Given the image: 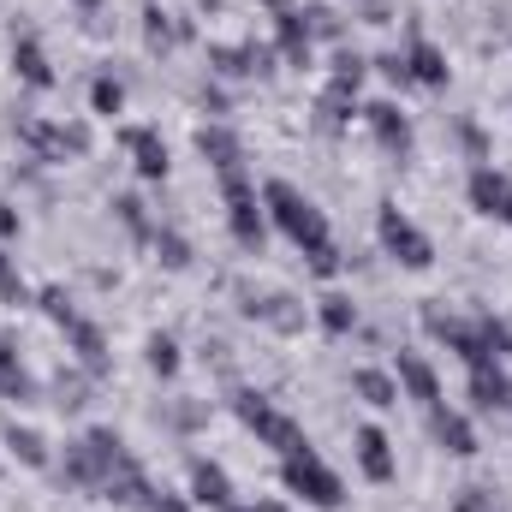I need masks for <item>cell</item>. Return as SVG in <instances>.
Returning <instances> with one entry per match:
<instances>
[{"label": "cell", "instance_id": "1", "mask_svg": "<svg viewBox=\"0 0 512 512\" xmlns=\"http://www.w3.org/2000/svg\"><path fill=\"white\" fill-rule=\"evenodd\" d=\"M262 209H268V221L298 245V251L310 256V251H322V245H334L328 239V215L298 191V185H286V179H268L262 185Z\"/></svg>", "mask_w": 512, "mask_h": 512}, {"label": "cell", "instance_id": "2", "mask_svg": "<svg viewBox=\"0 0 512 512\" xmlns=\"http://www.w3.org/2000/svg\"><path fill=\"white\" fill-rule=\"evenodd\" d=\"M280 483H286L304 507H322V512H334L340 501H346V483L328 471V459H322L316 447H304V453L280 459Z\"/></svg>", "mask_w": 512, "mask_h": 512}, {"label": "cell", "instance_id": "3", "mask_svg": "<svg viewBox=\"0 0 512 512\" xmlns=\"http://www.w3.org/2000/svg\"><path fill=\"white\" fill-rule=\"evenodd\" d=\"M233 411H239V423H245V429H256V441H262V447H274L280 459H292V453H304V447H310V435H304L286 411H274L262 393H251V387H245V393H233Z\"/></svg>", "mask_w": 512, "mask_h": 512}, {"label": "cell", "instance_id": "4", "mask_svg": "<svg viewBox=\"0 0 512 512\" xmlns=\"http://www.w3.org/2000/svg\"><path fill=\"white\" fill-rule=\"evenodd\" d=\"M221 203H227V227H233V239L245 245V251H262V197H256V185H251V173L239 167V173H221Z\"/></svg>", "mask_w": 512, "mask_h": 512}, {"label": "cell", "instance_id": "5", "mask_svg": "<svg viewBox=\"0 0 512 512\" xmlns=\"http://www.w3.org/2000/svg\"><path fill=\"white\" fill-rule=\"evenodd\" d=\"M376 239H382V251L393 256V262H405V268H429V262H435L429 233H423L417 221H405L393 203H382V215H376Z\"/></svg>", "mask_w": 512, "mask_h": 512}, {"label": "cell", "instance_id": "6", "mask_svg": "<svg viewBox=\"0 0 512 512\" xmlns=\"http://www.w3.org/2000/svg\"><path fill=\"white\" fill-rule=\"evenodd\" d=\"M423 328H429L441 346H453V352H459L471 370H483V364H501V358L489 352V340H483V328H477V322H459V316H447V310H435V304H429V310H423Z\"/></svg>", "mask_w": 512, "mask_h": 512}, {"label": "cell", "instance_id": "7", "mask_svg": "<svg viewBox=\"0 0 512 512\" xmlns=\"http://www.w3.org/2000/svg\"><path fill=\"white\" fill-rule=\"evenodd\" d=\"M268 12H274V48H280V60L286 66H310V24H304V6H292V0H268Z\"/></svg>", "mask_w": 512, "mask_h": 512}, {"label": "cell", "instance_id": "8", "mask_svg": "<svg viewBox=\"0 0 512 512\" xmlns=\"http://www.w3.org/2000/svg\"><path fill=\"white\" fill-rule=\"evenodd\" d=\"M251 322H268L274 334H304V322H310V310L292 298V292H268V298H256V292H245V304H239Z\"/></svg>", "mask_w": 512, "mask_h": 512}, {"label": "cell", "instance_id": "9", "mask_svg": "<svg viewBox=\"0 0 512 512\" xmlns=\"http://www.w3.org/2000/svg\"><path fill=\"white\" fill-rule=\"evenodd\" d=\"M120 143H126L137 179H167V137H161L155 126H126L120 131Z\"/></svg>", "mask_w": 512, "mask_h": 512}, {"label": "cell", "instance_id": "10", "mask_svg": "<svg viewBox=\"0 0 512 512\" xmlns=\"http://www.w3.org/2000/svg\"><path fill=\"white\" fill-rule=\"evenodd\" d=\"M393 370H399L393 382H399L405 399H417L423 411H429V405H441V376H435V364H429L423 352H399V364H393Z\"/></svg>", "mask_w": 512, "mask_h": 512}, {"label": "cell", "instance_id": "11", "mask_svg": "<svg viewBox=\"0 0 512 512\" xmlns=\"http://www.w3.org/2000/svg\"><path fill=\"white\" fill-rule=\"evenodd\" d=\"M471 209L489 215V221H507L512 227V179L495 173V167H477L471 173Z\"/></svg>", "mask_w": 512, "mask_h": 512}, {"label": "cell", "instance_id": "12", "mask_svg": "<svg viewBox=\"0 0 512 512\" xmlns=\"http://www.w3.org/2000/svg\"><path fill=\"white\" fill-rule=\"evenodd\" d=\"M364 126H370V137L382 143L387 155H411V120H405L399 102H370L364 108Z\"/></svg>", "mask_w": 512, "mask_h": 512}, {"label": "cell", "instance_id": "13", "mask_svg": "<svg viewBox=\"0 0 512 512\" xmlns=\"http://www.w3.org/2000/svg\"><path fill=\"white\" fill-rule=\"evenodd\" d=\"M191 501L209 512H233L239 501H233V477L215 465V459H191Z\"/></svg>", "mask_w": 512, "mask_h": 512}, {"label": "cell", "instance_id": "14", "mask_svg": "<svg viewBox=\"0 0 512 512\" xmlns=\"http://www.w3.org/2000/svg\"><path fill=\"white\" fill-rule=\"evenodd\" d=\"M197 155L215 167V173H239L245 167V143L233 126H197Z\"/></svg>", "mask_w": 512, "mask_h": 512}, {"label": "cell", "instance_id": "15", "mask_svg": "<svg viewBox=\"0 0 512 512\" xmlns=\"http://www.w3.org/2000/svg\"><path fill=\"white\" fill-rule=\"evenodd\" d=\"M429 429H435V441H441L453 459H471V453H477V429H471V417H465V411L429 405Z\"/></svg>", "mask_w": 512, "mask_h": 512}, {"label": "cell", "instance_id": "16", "mask_svg": "<svg viewBox=\"0 0 512 512\" xmlns=\"http://www.w3.org/2000/svg\"><path fill=\"white\" fill-rule=\"evenodd\" d=\"M471 405H477V411H501V417H512V382H507L501 364L471 370Z\"/></svg>", "mask_w": 512, "mask_h": 512}, {"label": "cell", "instance_id": "17", "mask_svg": "<svg viewBox=\"0 0 512 512\" xmlns=\"http://www.w3.org/2000/svg\"><path fill=\"white\" fill-rule=\"evenodd\" d=\"M12 72H18L30 90H54V66H48V54H42L36 36H12Z\"/></svg>", "mask_w": 512, "mask_h": 512}, {"label": "cell", "instance_id": "18", "mask_svg": "<svg viewBox=\"0 0 512 512\" xmlns=\"http://www.w3.org/2000/svg\"><path fill=\"white\" fill-rule=\"evenodd\" d=\"M66 334H72V352H78L84 376H108V370H114V358H108V340H102V328H96V322H84V316H78Z\"/></svg>", "mask_w": 512, "mask_h": 512}, {"label": "cell", "instance_id": "19", "mask_svg": "<svg viewBox=\"0 0 512 512\" xmlns=\"http://www.w3.org/2000/svg\"><path fill=\"white\" fill-rule=\"evenodd\" d=\"M185 36H191L185 18H173V12H161V6H143V42H149V54H173Z\"/></svg>", "mask_w": 512, "mask_h": 512}, {"label": "cell", "instance_id": "20", "mask_svg": "<svg viewBox=\"0 0 512 512\" xmlns=\"http://www.w3.org/2000/svg\"><path fill=\"white\" fill-rule=\"evenodd\" d=\"M358 465H364L370 483H393V447H387V435L376 429V423L358 429Z\"/></svg>", "mask_w": 512, "mask_h": 512}, {"label": "cell", "instance_id": "21", "mask_svg": "<svg viewBox=\"0 0 512 512\" xmlns=\"http://www.w3.org/2000/svg\"><path fill=\"white\" fill-rule=\"evenodd\" d=\"M12 137L30 149V161H42V167H54V161H66V149H60V126H42V120H18Z\"/></svg>", "mask_w": 512, "mask_h": 512}, {"label": "cell", "instance_id": "22", "mask_svg": "<svg viewBox=\"0 0 512 512\" xmlns=\"http://www.w3.org/2000/svg\"><path fill=\"white\" fill-rule=\"evenodd\" d=\"M352 114H364V108H358V96H352V90H340V84H328V90H322V102H316V126L328 131V137H340V131L352 126Z\"/></svg>", "mask_w": 512, "mask_h": 512}, {"label": "cell", "instance_id": "23", "mask_svg": "<svg viewBox=\"0 0 512 512\" xmlns=\"http://www.w3.org/2000/svg\"><path fill=\"white\" fill-rule=\"evenodd\" d=\"M405 66H411V84H429V90H441V84H447V72H453V66H447V54H441L435 42H423V36L411 42Z\"/></svg>", "mask_w": 512, "mask_h": 512}, {"label": "cell", "instance_id": "24", "mask_svg": "<svg viewBox=\"0 0 512 512\" xmlns=\"http://www.w3.org/2000/svg\"><path fill=\"white\" fill-rule=\"evenodd\" d=\"M316 322H322L334 340H346V334L358 328V304H352L346 292H322V298H316Z\"/></svg>", "mask_w": 512, "mask_h": 512}, {"label": "cell", "instance_id": "25", "mask_svg": "<svg viewBox=\"0 0 512 512\" xmlns=\"http://www.w3.org/2000/svg\"><path fill=\"white\" fill-rule=\"evenodd\" d=\"M352 393H358L364 405H376V411L399 405V382H393L387 370H352Z\"/></svg>", "mask_w": 512, "mask_h": 512}, {"label": "cell", "instance_id": "26", "mask_svg": "<svg viewBox=\"0 0 512 512\" xmlns=\"http://www.w3.org/2000/svg\"><path fill=\"white\" fill-rule=\"evenodd\" d=\"M0 441H6V447L24 459V465H36V471L48 465V441H42L36 429H24V423H6V429H0Z\"/></svg>", "mask_w": 512, "mask_h": 512}, {"label": "cell", "instance_id": "27", "mask_svg": "<svg viewBox=\"0 0 512 512\" xmlns=\"http://www.w3.org/2000/svg\"><path fill=\"white\" fill-rule=\"evenodd\" d=\"M209 66H215L221 78H256V72H251V42H239V48L215 42V48H209Z\"/></svg>", "mask_w": 512, "mask_h": 512}, {"label": "cell", "instance_id": "28", "mask_svg": "<svg viewBox=\"0 0 512 512\" xmlns=\"http://www.w3.org/2000/svg\"><path fill=\"white\" fill-rule=\"evenodd\" d=\"M90 108H96V114H102V120H114V114H120V108H126V84H120V78H114V72H102V78H96V84H90Z\"/></svg>", "mask_w": 512, "mask_h": 512}, {"label": "cell", "instance_id": "29", "mask_svg": "<svg viewBox=\"0 0 512 512\" xmlns=\"http://www.w3.org/2000/svg\"><path fill=\"white\" fill-rule=\"evenodd\" d=\"M90 382H96V376H84V370H60V376H54V405H60V411H78V405L90 399Z\"/></svg>", "mask_w": 512, "mask_h": 512}, {"label": "cell", "instance_id": "30", "mask_svg": "<svg viewBox=\"0 0 512 512\" xmlns=\"http://www.w3.org/2000/svg\"><path fill=\"white\" fill-rule=\"evenodd\" d=\"M364 78H370V60H364V54H352V48H340V54H334V78H328V84H340V90H352V96H358V84H364Z\"/></svg>", "mask_w": 512, "mask_h": 512}, {"label": "cell", "instance_id": "31", "mask_svg": "<svg viewBox=\"0 0 512 512\" xmlns=\"http://www.w3.org/2000/svg\"><path fill=\"white\" fill-rule=\"evenodd\" d=\"M0 399H18V405H30L36 399V376L12 358V364H0Z\"/></svg>", "mask_w": 512, "mask_h": 512}, {"label": "cell", "instance_id": "32", "mask_svg": "<svg viewBox=\"0 0 512 512\" xmlns=\"http://www.w3.org/2000/svg\"><path fill=\"white\" fill-rule=\"evenodd\" d=\"M149 370L167 382V376H179V340L173 334H149Z\"/></svg>", "mask_w": 512, "mask_h": 512}, {"label": "cell", "instance_id": "33", "mask_svg": "<svg viewBox=\"0 0 512 512\" xmlns=\"http://www.w3.org/2000/svg\"><path fill=\"white\" fill-rule=\"evenodd\" d=\"M114 215L126 221V233H131V239H155V221H149L143 197H114Z\"/></svg>", "mask_w": 512, "mask_h": 512}, {"label": "cell", "instance_id": "34", "mask_svg": "<svg viewBox=\"0 0 512 512\" xmlns=\"http://www.w3.org/2000/svg\"><path fill=\"white\" fill-rule=\"evenodd\" d=\"M149 245H155V256H161V268H191V245H185L173 227H155Z\"/></svg>", "mask_w": 512, "mask_h": 512}, {"label": "cell", "instance_id": "35", "mask_svg": "<svg viewBox=\"0 0 512 512\" xmlns=\"http://www.w3.org/2000/svg\"><path fill=\"white\" fill-rule=\"evenodd\" d=\"M36 304H42V316H48V322H60V328H72V322H78V310H72L66 286H42V292H36Z\"/></svg>", "mask_w": 512, "mask_h": 512}, {"label": "cell", "instance_id": "36", "mask_svg": "<svg viewBox=\"0 0 512 512\" xmlns=\"http://www.w3.org/2000/svg\"><path fill=\"white\" fill-rule=\"evenodd\" d=\"M477 328H483V340H489V352H495V358H512V322H507V316H483Z\"/></svg>", "mask_w": 512, "mask_h": 512}, {"label": "cell", "instance_id": "37", "mask_svg": "<svg viewBox=\"0 0 512 512\" xmlns=\"http://www.w3.org/2000/svg\"><path fill=\"white\" fill-rule=\"evenodd\" d=\"M0 298H6V304H24V298H30V286L18 280V268H12L6 251H0Z\"/></svg>", "mask_w": 512, "mask_h": 512}, {"label": "cell", "instance_id": "38", "mask_svg": "<svg viewBox=\"0 0 512 512\" xmlns=\"http://www.w3.org/2000/svg\"><path fill=\"white\" fill-rule=\"evenodd\" d=\"M60 149L66 155H90V126L84 120H60Z\"/></svg>", "mask_w": 512, "mask_h": 512}, {"label": "cell", "instance_id": "39", "mask_svg": "<svg viewBox=\"0 0 512 512\" xmlns=\"http://www.w3.org/2000/svg\"><path fill=\"white\" fill-rule=\"evenodd\" d=\"M376 72H382L387 84H411V66H405V54H382V60H370Z\"/></svg>", "mask_w": 512, "mask_h": 512}, {"label": "cell", "instance_id": "40", "mask_svg": "<svg viewBox=\"0 0 512 512\" xmlns=\"http://www.w3.org/2000/svg\"><path fill=\"white\" fill-rule=\"evenodd\" d=\"M304 24H310V36H340V18H334L328 6H310V12H304Z\"/></svg>", "mask_w": 512, "mask_h": 512}, {"label": "cell", "instance_id": "41", "mask_svg": "<svg viewBox=\"0 0 512 512\" xmlns=\"http://www.w3.org/2000/svg\"><path fill=\"white\" fill-rule=\"evenodd\" d=\"M459 512H501V507H495L489 489H465V495H459Z\"/></svg>", "mask_w": 512, "mask_h": 512}, {"label": "cell", "instance_id": "42", "mask_svg": "<svg viewBox=\"0 0 512 512\" xmlns=\"http://www.w3.org/2000/svg\"><path fill=\"white\" fill-rule=\"evenodd\" d=\"M340 262H346V256L334 251V245H322V251H310V268H316V274H334Z\"/></svg>", "mask_w": 512, "mask_h": 512}, {"label": "cell", "instance_id": "43", "mask_svg": "<svg viewBox=\"0 0 512 512\" xmlns=\"http://www.w3.org/2000/svg\"><path fill=\"white\" fill-rule=\"evenodd\" d=\"M149 512H191V507H185L179 495H167V489H155V495H149Z\"/></svg>", "mask_w": 512, "mask_h": 512}, {"label": "cell", "instance_id": "44", "mask_svg": "<svg viewBox=\"0 0 512 512\" xmlns=\"http://www.w3.org/2000/svg\"><path fill=\"white\" fill-rule=\"evenodd\" d=\"M0 239H18V209L12 203H0Z\"/></svg>", "mask_w": 512, "mask_h": 512}, {"label": "cell", "instance_id": "45", "mask_svg": "<svg viewBox=\"0 0 512 512\" xmlns=\"http://www.w3.org/2000/svg\"><path fill=\"white\" fill-rule=\"evenodd\" d=\"M233 512H286L280 501H256V507H233Z\"/></svg>", "mask_w": 512, "mask_h": 512}, {"label": "cell", "instance_id": "46", "mask_svg": "<svg viewBox=\"0 0 512 512\" xmlns=\"http://www.w3.org/2000/svg\"><path fill=\"white\" fill-rule=\"evenodd\" d=\"M12 358H18V346H12V340L0 334V364H12Z\"/></svg>", "mask_w": 512, "mask_h": 512}, {"label": "cell", "instance_id": "47", "mask_svg": "<svg viewBox=\"0 0 512 512\" xmlns=\"http://www.w3.org/2000/svg\"><path fill=\"white\" fill-rule=\"evenodd\" d=\"M221 6H227V0H197V12H221Z\"/></svg>", "mask_w": 512, "mask_h": 512}, {"label": "cell", "instance_id": "48", "mask_svg": "<svg viewBox=\"0 0 512 512\" xmlns=\"http://www.w3.org/2000/svg\"><path fill=\"white\" fill-rule=\"evenodd\" d=\"M72 6H78V12H102V0H72Z\"/></svg>", "mask_w": 512, "mask_h": 512}]
</instances>
